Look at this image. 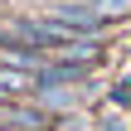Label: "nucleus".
<instances>
[{
    "mask_svg": "<svg viewBox=\"0 0 131 131\" xmlns=\"http://www.w3.org/2000/svg\"><path fill=\"white\" fill-rule=\"evenodd\" d=\"M97 15H102V24H117L131 15V0H97Z\"/></svg>",
    "mask_w": 131,
    "mask_h": 131,
    "instance_id": "obj_2",
    "label": "nucleus"
},
{
    "mask_svg": "<svg viewBox=\"0 0 131 131\" xmlns=\"http://www.w3.org/2000/svg\"><path fill=\"white\" fill-rule=\"evenodd\" d=\"M34 102H39L49 117H58V112H73L78 92H73V88H39V92H34Z\"/></svg>",
    "mask_w": 131,
    "mask_h": 131,
    "instance_id": "obj_1",
    "label": "nucleus"
}]
</instances>
